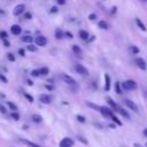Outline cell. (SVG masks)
<instances>
[{
	"label": "cell",
	"instance_id": "27",
	"mask_svg": "<svg viewBox=\"0 0 147 147\" xmlns=\"http://www.w3.org/2000/svg\"><path fill=\"white\" fill-rule=\"evenodd\" d=\"M87 106L91 107V108H93V109H95V110H99L100 111V106H98V105H94L92 102H87Z\"/></svg>",
	"mask_w": 147,
	"mask_h": 147
},
{
	"label": "cell",
	"instance_id": "51",
	"mask_svg": "<svg viewBox=\"0 0 147 147\" xmlns=\"http://www.w3.org/2000/svg\"><path fill=\"white\" fill-rule=\"evenodd\" d=\"M146 69H147V68H146Z\"/></svg>",
	"mask_w": 147,
	"mask_h": 147
},
{
	"label": "cell",
	"instance_id": "36",
	"mask_svg": "<svg viewBox=\"0 0 147 147\" xmlns=\"http://www.w3.org/2000/svg\"><path fill=\"white\" fill-rule=\"evenodd\" d=\"M95 18H96V14H93V13H92V14L88 15V20H90V21H94Z\"/></svg>",
	"mask_w": 147,
	"mask_h": 147
},
{
	"label": "cell",
	"instance_id": "45",
	"mask_svg": "<svg viewBox=\"0 0 147 147\" xmlns=\"http://www.w3.org/2000/svg\"><path fill=\"white\" fill-rule=\"evenodd\" d=\"M94 40V36H91V37H88V39H87V42H90V41H93Z\"/></svg>",
	"mask_w": 147,
	"mask_h": 147
},
{
	"label": "cell",
	"instance_id": "29",
	"mask_svg": "<svg viewBox=\"0 0 147 147\" xmlns=\"http://www.w3.org/2000/svg\"><path fill=\"white\" fill-rule=\"evenodd\" d=\"M130 51H131L133 54H138V53H139V48H138L137 46H131V47H130Z\"/></svg>",
	"mask_w": 147,
	"mask_h": 147
},
{
	"label": "cell",
	"instance_id": "38",
	"mask_svg": "<svg viewBox=\"0 0 147 147\" xmlns=\"http://www.w3.org/2000/svg\"><path fill=\"white\" fill-rule=\"evenodd\" d=\"M64 36H65L67 38H69V39H71V38H74V36H72V33H71V32H69V31H67V32H64Z\"/></svg>",
	"mask_w": 147,
	"mask_h": 147
},
{
	"label": "cell",
	"instance_id": "40",
	"mask_svg": "<svg viewBox=\"0 0 147 147\" xmlns=\"http://www.w3.org/2000/svg\"><path fill=\"white\" fill-rule=\"evenodd\" d=\"M0 80H2L3 83H8V79H7L2 74H0Z\"/></svg>",
	"mask_w": 147,
	"mask_h": 147
},
{
	"label": "cell",
	"instance_id": "8",
	"mask_svg": "<svg viewBox=\"0 0 147 147\" xmlns=\"http://www.w3.org/2000/svg\"><path fill=\"white\" fill-rule=\"evenodd\" d=\"M100 113L105 116V117H111L114 114H113V110L109 108V107H100Z\"/></svg>",
	"mask_w": 147,
	"mask_h": 147
},
{
	"label": "cell",
	"instance_id": "42",
	"mask_svg": "<svg viewBox=\"0 0 147 147\" xmlns=\"http://www.w3.org/2000/svg\"><path fill=\"white\" fill-rule=\"evenodd\" d=\"M18 54H20L21 56H24V55H25V51H24L23 48H20V49H18Z\"/></svg>",
	"mask_w": 147,
	"mask_h": 147
},
{
	"label": "cell",
	"instance_id": "34",
	"mask_svg": "<svg viewBox=\"0 0 147 147\" xmlns=\"http://www.w3.org/2000/svg\"><path fill=\"white\" fill-rule=\"evenodd\" d=\"M24 142L29 146V147H40V146H38V145H36V144H33V142H30V141H26V140H24Z\"/></svg>",
	"mask_w": 147,
	"mask_h": 147
},
{
	"label": "cell",
	"instance_id": "6",
	"mask_svg": "<svg viewBox=\"0 0 147 147\" xmlns=\"http://www.w3.org/2000/svg\"><path fill=\"white\" fill-rule=\"evenodd\" d=\"M134 63H136V65H137L139 69H141V70H146V68H147V64H146V62H145V60H144L142 57H137V59L134 60Z\"/></svg>",
	"mask_w": 147,
	"mask_h": 147
},
{
	"label": "cell",
	"instance_id": "48",
	"mask_svg": "<svg viewBox=\"0 0 147 147\" xmlns=\"http://www.w3.org/2000/svg\"><path fill=\"white\" fill-rule=\"evenodd\" d=\"M28 85L32 86V85H33V82H31V80H28Z\"/></svg>",
	"mask_w": 147,
	"mask_h": 147
},
{
	"label": "cell",
	"instance_id": "10",
	"mask_svg": "<svg viewBox=\"0 0 147 147\" xmlns=\"http://www.w3.org/2000/svg\"><path fill=\"white\" fill-rule=\"evenodd\" d=\"M124 103L131 109V110H133L134 113H138L139 111V109H138V106L133 102V101H131V100H129V99H126V100H124Z\"/></svg>",
	"mask_w": 147,
	"mask_h": 147
},
{
	"label": "cell",
	"instance_id": "25",
	"mask_svg": "<svg viewBox=\"0 0 147 147\" xmlns=\"http://www.w3.org/2000/svg\"><path fill=\"white\" fill-rule=\"evenodd\" d=\"M30 75H31L32 77H38V76H40V74H39V69H33V70H31Z\"/></svg>",
	"mask_w": 147,
	"mask_h": 147
},
{
	"label": "cell",
	"instance_id": "19",
	"mask_svg": "<svg viewBox=\"0 0 147 147\" xmlns=\"http://www.w3.org/2000/svg\"><path fill=\"white\" fill-rule=\"evenodd\" d=\"M39 74H40V76H47L49 74V70L47 67H42L39 69Z\"/></svg>",
	"mask_w": 147,
	"mask_h": 147
},
{
	"label": "cell",
	"instance_id": "3",
	"mask_svg": "<svg viewBox=\"0 0 147 147\" xmlns=\"http://www.w3.org/2000/svg\"><path fill=\"white\" fill-rule=\"evenodd\" d=\"M75 70L77 74H79L82 76H88V70L83 64H75Z\"/></svg>",
	"mask_w": 147,
	"mask_h": 147
},
{
	"label": "cell",
	"instance_id": "30",
	"mask_svg": "<svg viewBox=\"0 0 147 147\" xmlns=\"http://www.w3.org/2000/svg\"><path fill=\"white\" fill-rule=\"evenodd\" d=\"M110 118H111V119H113V121H114V122H115L117 125H122V122H121V121H119V119H118V118H117L115 115H113Z\"/></svg>",
	"mask_w": 147,
	"mask_h": 147
},
{
	"label": "cell",
	"instance_id": "44",
	"mask_svg": "<svg viewBox=\"0 0 147 147\" xmlns=\"http://www.w3.org/2000/svg\"><path fill=\"white\" fill-rule=\"evenodd\" d=\"M56 2H57V5L62 6V5H64V3H65V0H56Z\"/></svg>",
	"mask_w": 147,
	"mask_h": 147
},
{
	"label": "cell",
	"instance_id": "46",
	"mask_svg": "<svg viewBox=\"0 0 147 147\" xmlns=\"http://www.w3.org/2000/svg\"><path fill=\"white\" fill-rule=\"evenodd\" d=\"M46 88L47 90H53V86L52 85H46Z\"/></svg>",
	"mask_w": 147,
	"mask_h": 147
},
{
	"label": "cell",
	"instance_id": "41",
	"mask_svg": "<svg viewBox=\"0 0 147 147\" xmlns=\"http://www.w3.org/2000/svg\"><path fill=\"white\" fill-rule=\"evenodd\" d=\"M49 13H51V14L57 13V7H55V6H54V7H52V8H51V10H49Z\"/></svg>",
	"mask_w": 147,
	"mask_h": 147
},
{
	"label": "cell",
	"instance_id": "12",
	"mask_svg": "<svg viewBox=\"0 0 147 147\" xmlns=\"http://www.w3.org/2000/svg\"><path fill=\"white\" fill-rule=\"evenodd\" d=\"M88 37H90V34H88V32H87V31H85V30H79V38H80L82 40L87 41Z\"/></svg>",
	"mask_w": 147,
	"mask_h": 147
},
{
	"label": "cell",
	"instance_id": "35",
	"mask_svg": "<svg viewBox=\"0 0 147 147\" xmlns=\"http://www.w3.org/2000/svg\"><path fill=\"white\" fill-rule=\"evenodd\" d=\"M24 96L28 99V101H29V102H33V98H32L30 94H28V93H24Z\"/></svg>",
	"mask_w": 147,
	"mask_h": 147
},
{
	"label": "cell",
	"instance_id": "24",
	"mask_svg": "<svg viewBox=\"0 0 147 147\" xmlns=\"http://www.w3.org/2000/svg\"><path fill=\"white\" fill-rule=\"evenodd\" d=\"M26 49L30 51V52H37V47H36L34 45H32V44H29V45L26 46Z\"/></svg>",
	"mask_w": 147,
	"mask_h": 147
},
{
	"label": "cell",
	"instance_id": "4",
	"mask_svg": "<svg viewBox=\"0 0 147 147\" xmlns=\"http://www.w3.org/2000/svg\"><path fill=\"white\" fill-rule=\"evenodd\" d=\"M62 79H63V82H64L65 84L76 86V80H75V78H72V77L69 76L68 74H62Z\"/></svg>",
	"mask_w": 147,
	"mask_h": 147
},
{
	"label": "cell",
	"instance_id": "28",
	"mask_svg": "<svg viewBox=\"0 0 147 147\" xmlns=\"http://www.w3.org/2000/svg\"><path fill=\"white\" fill-rule=\"evenodd\" d=\"M7 59L10 61V62H14L15 61V55L13 53H7Z\"/></svg>",
	"mask_w": 147,
	"mask_h": 147
},
{
	"label": "cell",
	"instance_id": "21",
	"mask_svg": "<svg viewBox=\"0 0 147 147\" xmlns=\"http://www.w3.org/2000/svg\"><path fill=\"white\" fill-rule=\"evenodd\" d=\"M72 52L75 54H77V55H80L82 54V49H80V47L78 45H72Z\"/></svg>",
	"mask_w": 147,
	"mask_h": 147
},
{
	"label": "cell",
	"instance_id": "16",
	"mask_svg": "<svg viewBox=\"0 0 147 147\" xmlns=\"http://www.w3.org/2000/svg\"><path fill=\"white\" fill-rule=\"evenodd\" d=\"M98 26H99L100 29H102V30H107V29L109 28V24H108L106 21H99Z\"/></svg>",
	"mask_w": 147,
	"mask_h": 147
},
{
	"label": "cell",
	"instance_id": "33",
	"mask_svg": "<svg viewBox=\"0 0 147 147\" xmlns=\"http://www.w3.org/2000/svg\"><path fill=\"white\" fill-rule=\"evenodd\" d=\"M24 18H25V20H31V18H32V14L29 13V11L24 13Z\"/></svg>",
	"mask_w": 147,
	"mask_h": 147
},
{
	"label": "cell",
	"instance_id": "2",
	"mask_svg": "<svg viewBox=\"0 0 147 147\" xmlns=\"http://www.w3.org/2000/svg\"><path fill=\"white\" fill-rule=\"evenodd\" d=\"M24 9H25V6L23 3H20V5H16L13 9V15L14 16H20L24 13Z\"/></svg>",
	"mask_w": 147,
	"mask_h": 147
},
{
	"label": "cell",
	"instance_id": "5",
	"mask_svg": "<svg viewBox=\"0 0 147 147\" xmlns=\"http://www.w3.org/2000/svg\"><path fill=\"white\" fill-rule=\"evenodd\" d=\"M34 42H36L37 46L44 47V46L47 45V39H46V37H44V36H38V37L34 38Z\"/></svg>",
	"mask_w": 147,
	"mask_h": 147
},
{
	"label": "cell",
	"instance_id": "22",
	"mask_svg": "<svg viewBox=\"0 0 147 147\" xmlns=\"http://www.w3.org/2000/svg\"><path fill=\"white\" fill-rule=\"evenodd\" d=\"M116 111H118L119 114H122V115H123L124 117H126V118H130V115H129V114H127V113H126V111H125L124 109H122V108H119V107H118Z\"/></svg>",
	"mask_w": 147,
	"mask_h": 147
},
{
	"label": "cell",
	"instance_id": "15",
	"mask_svg": "<svg viewBox=\"0 0 147 147\" xmlns=\"http://www.w3.org/2000/svg\"><path fill=\"white\" fill-rule=\"evenodd\" d=\"M136 23H137V25H138V28L140 29V30H142V31H146L147 29H146V26H145V24L141 22V20L140 18H136Z\"/></svg>",
	"mask_w": 147,
	"mask_h": 147
},
{
	"label": "cell",
	"instance_id": "32",
	"mask_svg": "<svg viewBox=\"0 0 147 147\" xmlns=\"http://www.w3.org/2000/svg\"><path fill=\"white\" fill-rule=\"evenodd\" d=\"M7 37H8V33L6 31H0V38L1 39H7Z\"/></svg>",
	"mask_w": 147,
	"mask_h": 147
},
{
	"label": "cell",
	"instance_id": "52",
	"mask_svg": "<svg viewBox=\"0 0 147 147\" xmlns=\"http://www.w3.org/2000/svg\"><path fill=\"white\" fill-rule=\"evenodd\" d=\"M105 1H106V0H105Z\"/></svg>",
	"mask_w": 147,
	"mask_h": 147
},
{
	"label": "cell",
	"instance_id": "18",
	"mask_svg": "<svg viewBox=\"0 0 147 147\" xmlns=\"http://www.w3.org/2000/svg\"><path fill=\"white\" fill-rule=\"evenodd\" d=\"M64 36V32L61 30V29H56L55 30V38L56 39H62Z\"/></svg>",
	"mask_w": 147,
	"mask_h": 147
},
{
	"label": "cell",
	"instance_id": "7",
	"mask_svg": "<svg viewBox=\"0 0 147 147\" xmlns=\"http://www.w3.org/2000/svg\"><path fill=\"white\" fill-rule=\"evenodd\" d=\"M60 147H72V145H74V141H72V139H70V138H63L61 141H60Z\"/></svg>",
	"mask_w": 147,
	"mask_h": 147
},
{
	"label": "cell",
	"instance_id": "23",
	"mask_svg": "<svg viewBox=\"0 0 147 147\" xmlns=\"http://www.w3.org/2000/svg\"><path fill=\"white\" fill-rule=\"evenodd\" d=\"M7 106H8L13 111H16V110H17V106H16L15 103H13L11 101H8V102H7Z\"/></svg>",
	"mask_w": 147,
	"mask_h": 147
},
{
	"label": "cell",
	"instance_id": "49",
	"mask_svg": "<svg viewBox=\"0 0 147 147\" xmlns=\"http://www.w3.org/2000/svg\"><path fill=\"white\" fill-rule=\"evenodd\" d=\"M144 134L147 137V129H145V130H144Z\"/></svg>",
	"mask_w": 147,
	"mask_h": 147
},
{
	"label": "cell",
	"instance_id": "9",
	"mask_svg": "<svg viewBox=\"0 0 147 147\" xmlns=\"http://www.w3.org/2000/svg\"><path fill=\"white\" fill-rule=\"evenodd\" d=\"M10 32L14 34V36H20L22 33V28L18 25V24H13L10 26Z\"/></svg>",
	"mask_w": 147,
	"mask_h": 147
},
{
	"label": "cell",
	"instance_id": "43",
	"mask_svg": "<svg viewBox=\"0 0 147 147\" xmlns=\"http://www.w3.org/2000/svg\"><path fill=\"white\" fill-rule=\"evenodd\" d=\"M3 45H5L6 47H9V46H10V42H9L7 39H3Z\"/></svg>",
	"mask_w": 147,
	"mask_h": 147
},
{
	"label": "cell",
	"instance_id": "39",
	"mask_svg": "<svg viewBox=\"0 0 147 147\" xmlns=\"http://www.w3.org/2000/svg\"><path fill=\"white\" fill-rule=\"evenodd\" d=\"M0 111H1L2 114H6V113H7V109H6V107H5L3 105H0Z\"/></svg>",
	"mask_w": 147,
	"mask_h": 147
},
{
	"label": "cell",
	"instance_id": "50",
	"mask_svg": "<svg viewBox=\"0 0 147 147\" xmlns=\"http://www.w3.org/2000/svg\"><path fill=\"white\" fill-rule=\"evenodd\" d=\"M3 14H5V11L2 9H0V15H3Z\"/></svg>",
	"mask_w": 147,
	"mask_h": 147
},
{
	"label": "cell",
	"instance_id": "11",
	"mask_svg": "<svg viewBox=\"0 0 147 147\" xmlns=\"http://www.w3.org/2000/svg\"><path fill=\"white\" fill-rule=\"evenodd\" d=\"M39 101L41 103H45V105H49L52 102V98L48 95V94H41L39 96Z\"/></svg>",
	"mask_w": 147,
	"mask_h": 147
},
{
	"label": "cell",
	"instance_id": "17",
	"mask_svg": "<svg viewBox=\"0 0 147 147\" xmlns=\"http://www.w3.org/2000/svg\"><path fill=\"white\" fill-rule=\"evenodd\" d=\"M34 39H33V37L32 36H23L22 37V41L23 42H28V44H32V41H33Z\"/></svg>",
	"mask_w": 147,
	"mask_h": 147
},
{
	"label": "cell",
	"instance_id": "26",
	"mask_svg": "<svg viewBox=\"0 0 147 147\" xmlns=\"http://www.w3.org/2000/svg\"><path fill=\"white\" fill-rule=\"evenodd\" d=\"M115 90H116V92H117L118 94H121V93H122V87H121V84H119L118 82H116V83H115Z\"/></svg>",
	"mask_w": 147,
	"mask_h": 147
},
{
	"label": "cell",
	"instance_id": "37",
	"mask_svg": "<svg viewBox=\"0 0 147 147\" xmlns=\"http://www.w3.org/2000/svg\"><path fill=\"white\" fill-rule=\"evenodd\" d=\"M77 119H78L80 123H84V122H85V117L82 116V115H77Z\"/></svg>",
	"mask_w": 147,
	"mask_h": 147
},
{
	"label": "cell",
	"instance_id": "31",
	"mask_svg": "<svg viewBox=\"0 0 147 147\" xmlns=\"http://www.w3.org/2000/svg\"><path fill=\"white\" fill-rule=\"evenodd\" d=\"M11 117H13L15 121H18V119H20V115H18L17 111H13V113H11Z\"/></svg>",
	"mask_w": 147,
	"mask_h": 147
},
{
	"label": "cell",
	"instance_id": "47",
	"mask_svg": "<svg viewBox=\"0 0 147 147\" xmlns=\"http://www.w3.org/2000/svg\"><path fill=\"white\" fill-rule=\"evenodd\" d=\"M114 13H116V7H113L111 8V14H114Z\"/></svg>",
	"mask_w": 147,
	"mask_h": 147
},
{
	"label": "cell",
	"instance_id": "20",
	"mask_svg": "<svg viewBox=\"0 0 147 147\" xmlns=\"http://www.w3.org/2000/svg\"><path fill=\"white\" fill-rule=\"evenodd\" d=\"M32 121H33L34 123H41L42 117H41L40 115H38V114H33V115H32Z\"/></svg>",
	"mask_w": 147,
	"mask_h": 147
},
{
	"label": "cell",
	"instance_id": "13",
	"mask_svg": "<svg viewBox=\"0 0 147 147\" xmlns=\"http://www.w3.org/2000/svg\"><path fill=\"white\" fill-rule=\"evenodd\" d=\"M105 90L106 91L110 90V77L107 74H105Z\"/></svg>",
	"mask_w": 147,
	"mask_h": 147
},
{
	"label": "cell",
	"instance_id": "14",
	"mask_svg": "<svg viewBox=\"0 0 147 147\" xmlns=\"http://www.w3.org/2000/svg\"><path fill=\"white\" fill-rule=\"evenodd\" d=\"M107 102H108V105L113 108V109H115V110H117V108H118V106H117V103L110 98V96H107Z\"/></svg>",
	"mask_w": 147,
	"mask_h": 147
},
{
	"label": "cell",
	"instance_id": "1",
	"mask_svg": "<svg viewBox=\"0 0 147 147\" xmlns=\"http://www.w3.org/2000/svg\"><path fill=\"white\" fill-rule=\"evenodd\" d=\"M121 86H122V90L123 91H133V90H136L138 87L137 86V83L134 80H132V79H129V80L123 82L121 84Z\"/></svg>",
	"mask_w": 147,
	"mask_h": 147
}]
</instances>
